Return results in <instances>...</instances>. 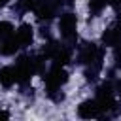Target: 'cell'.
<instances>
[{
	"label": "cell",
	"mask_w": 121,
	"mask_h": 121,
	"mask_svg": "<svg viewBox=\"0 0 121 121\" xmlns=\"http://www.w3.org/2000/svg\"><path fill=\"white\" fill-rule=\"evenodd\" d=\"M76 60L83 66L85 79L89 83H95L104 66V49L100 45H96L95 42H81L78 45Z\"/></svg>",
	"instance_id": "obj_1"
},
{
	"label": "cell",
	"mask_w": 121,
	"mask_h": 121,
	"mask_svg": "<svg viewBox=\"0 0 121 121\" xmlns=\"http://www.w3.org/2000/svg\"><path fill=\"white\" fill-rule=\"evenodd\" d=\"M68 81V72L62 64H53L47 72H43V83H45V93L53 102H60L64 100V93H62V85Z\"/></svg>",
	"instance_id": "obj_2"
},
{
	"label": "cell",
	"mask_w": 121,
	"mask_h": 121,
	"mask_svg": "<svg viewBox=\"0 0 121 121\" xmlns=\"http://www.w3.org/2000/svg\"><path fill=\"white\" fill-rule=\"evenodd\" d=\"M60 9H62V6L59 0H34V4H32V11L40 23H49L51 19H55L59 15Z\"/></svg>",
	"instance_id": "obj_3"
},
{
	"label": "cell",
	"mask_w": 121,
	"mask_h": 121,
	"mask_svg": "<svg viewBox=\"0 0 121 121\" xmlns=\"http://www.w3.org/2000/svg\"><path fill=\"white\" fill-rule=\"evenodd\" d=\"M78 15L70 9L62 11L60 17H59V32H60V38L68 43H74L76 38H78Z\"/></svg>",
	"instance_id": "obj_4"
},
{
	"label": "cell",
	"mask_w": 121,
	"mask_h": 121,
	"mask_svg": "<svg viewBox=\"0 0 121 121\" xmlns=\"http://www.w3.org/2000/svg\"><path fill=\"white\" fill-rule=\"evenodd\" d=\"M78 115L81 119H102V117H106V112L96 98H89L78 106Z\"/></svg>",
	"instance_id": "obj_5"
},
{
	"label": "cell",
	"mask_w": 121,
	"mask_h": 121,
	"mask_svg": "<svg viewBox=\"0 0 121 121\" xmlns=\"http://www.w3.org/2000/svg\"><path fill=\"white\" fill-rule=\"evenodd\" d=\"M121 43V23L115 21L102 32V45L104 47H115Z\"/></svg>",
	"instance_id": "obj_6"
},
{
	"label": "cell",
	"mask_w": 121,
	"mask_h": 121,
	"mask_svg": "<svg viewBox=\"0 0 121 121\" xmlns=\"http://www.w3.org/2000/svg\"><path fill=\"white\" fill-rule=\"evenodd\" d=\"M13 36L17 38L19 45L25 49V47H28V45L32 43V40H34V28H32L28 23H23L17 30H13Z\"/></svg>",
	"instance_id": "obj_7"
},
{
	"label": "cell",
	"mask_w": 121,
	"mask_h": 121,
	"mask_svg": "<svg viewBox=\"0 0 121 121\" xmlns=\"http://www.w3.org/2000/svg\"><path fill=\"white\" fill-rule=\"evenodd\" d=\"M15 83H17V74H15L13 64L11 66H2L0 68V85L6 87V89H11Z\"/></svg>",
	"instance_id": "obj_8"
},
{
	"label": "cell",
	"mask_w": 121,
	"mask_h": 121,
	"mask_svg": "<svg viewBox=\"0 0 121 121\" xmlns=\"http://www.w3.org/2000/svg\"><path fill=\"white\" fill-rule=\"evenodd\" d=\"M19 49H23L21 45H19V42H17V38L11 34L2 45H0V55H4V57H13Z\"/></svg>",
	"instance_id": "obj_9"
},
{
	"label": "cell",
	"mask_w": 121,
	"mask_h": 121,
	"mask_svg": "<svg viewBox=\"0 0 121 121\" xmlns=\"http://www.w3.org/2000/svg\"><path fill=\"white\" fill-rule=\"evenodd\" d=\"M106 6H110V0H89V15L91 17H98Z\"/></svg>",
	"instance_id": "obj_10"
},
{
	"label": "cell",
	"mask_w": 121,
	"mask_h": 121,
	"mask_svg": "<svg viewBox=\"0 0 121 121\" xmlns=\"http://www.w3.org/2000/svg\"><path fill=\"white\" fill-rule=\"evenodd\" d=\"M32 4H34V0H15L13 11L21 17V15H25V13H28L32 9Z\"/></svg>",
	"instance_id": "obj_11"
},
{
	"label": "cell",
	"mask_w": 121,
	"mask_h": 121,
	"mask_svg": "<svg viewBox=\"0 0 121 121\" xmlns=\"http://www.w3.org/2000/svg\"><path fill=\"white\" fill-rule=\"evenodd\" d=\"M13 30H15V28H13V25H11L9 21H0V45L13 34Z\"/></svg>",
	"instance_id": "obj_12"
},
{
	"label": "cell",
	"mask_w": 121,
	"mask_h": 121,
	"mask_svg": "<svg viewBox=\"0 0 121 121\" xmlns=\"http://www.w3.org/2000/svg\"><path fill=\"white\" fill-rule=\"evenodd\" d=\"M121 68V43L113 47V70Z\"/></svg>",
	"instance_id": "obj_13"
},
{
	"label": "cell",
	"mask_w": 121,
	"mask_h": 121,
	"mask_svg": "<svg viewBox=\"0 0 121 121\" xmlns=\"http://www.w3.org/2000/svg\"><path fill=\"white\" fill-rule=\"evenodd\" d=\"M112 8H113V11H115L117 21L121 23V0H113V2H112Z\"/></svg>",
	"instance_id": "obj_14"
},
{
	"label": "cell",
	"mask_w": 121,
	"mask_h": 121,
	"mask_svg": "<svg viewBox=\"0 0 121 121\" xmlns=\"http://www.w3.org/2000/svg\"><path fill=\"white\" fill-rule=\"evenodd\" d=\"M113 91H115V95H117V100H119V104H121V78L113 79Z\"/></svg>",
	"instance_id": "obj_15"
},
{
	"label": "cell",
	"mask_w": 121,
	"mask_h": 121,
	"mask_svg": "<svg viewBox=\"0 0 121 121\" xmlns=\"http://www.w3.org/2000/svg\"><path fill=\"white\" fill-rule=\"evenodd\" d=\"M0 119H9V112H6V110H0Z\"/></svg>",
	"instance_id": "obj_16"
},
{
	"label": "cell",
	"mask_w": 121,
	"mask_h": 121,
	"mask_svg": "<svg viewBox=\"0 0 121 121\" xmlns=\"http://www.w3.org/2000/svg\"><path fill=\"white\" fill-rule=\"evenodd\" d=\"M8 2H9V0H0V8H4V6L8 4Z\"/></svg>",
	"instance_id": "obj_17"
}]
</instances>
